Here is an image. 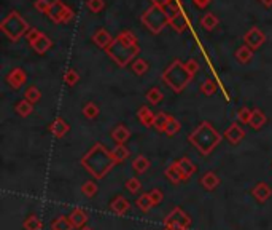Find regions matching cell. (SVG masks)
I'll return each instance as SVG.
<instances>
[{
	"label": "cell",
	"instance_id": "6da1fadb",
	"mask_svg": "<svg viewBox=\"0 0 272 230\" xmlns=\"http://www.w3.org/2000/svg\"><path fill=\"white\" fill-rule=\"evenodd\" d=\"M80 165L88 171L94 179H104L107 174L115 168V159L111 150H108L104 144L96 142L91 149L83 155Z\"/></svg>",
	"mask_w": 272,
	"mask_h": 230
},
{
	"label": "cell",
	"instance_id": "7a4b0ae2",
	"mask_svg": "<svg viewBox=\"0 0 272 230\" xmlns=\"http://www.w3.org/2000/svg\"><path fill=\"white\" fill-rule=\"evenodd\" d=\"M105 51L115 64L119 67H126L127 64H132L137 59L140 47L134 32L121 31Z\"/></svg>",
	"mask_w": 272,
	"mask_h": 230
},
{
	"label": "cell",
	"instance_id": "3957f363",
	"mask_svg": "<svg viewBox=\"0 0 272 230\" xmlns=\"http://www.w3.org/2000/svg\"><path fill=\"white\" fill-rule=\"evenodd\" d=\"M223 134L210 122H202L194 131L190 133L188 141L196 147L201 155H210L221 142Z\"/></svg>",
	"mask_w": 272,
	"mask_h": 230
},
{
	"label": "cell",
	"instance_id": "277c9868",
	"mask_svg": "<svg viewBox=\"0 0 272 230\" xmlns=\"http://www.w3.org/2000/svg\"><path fill=\"white\" fill-rule=\"evenodd\" d=\"M193 79L194 75L186 69L185 62H182L180 59L172 61L163 72V82L174 93H182L191 84Z\"/></svg>",
	"mask_w": 272,
	"mask_h": 230
},
{
	"label": "cell",
	"instance_id": "5b68a950",
	"mask_svg": "<svg viewBox=\"0 0 272 230\" xmlns=\"http://www.w3.org/2000/svg\"><path fill=\"white\" fill-rule=\"evenodd\" d=\"M29 29H31L29 23H27L18 12L8 13L2 20V23H0V31H2L12 42L20 40L23 35L27 34Z\"/></svg>",
	"mask_w": 272,
	"mask_h": 230
},
{
	"label": "cell",
	"instance_id": "8992f818",
	"mask_svg": "<svg viewBox=\"0 0 272 230\" xmlns=\"http://www.w3.org/2000/svg\"><path fill=\"white\" fill-rule=\"evenodd\" d=\"M140 21H142V24L153 34H161L164 27L169 26L164 8L156 7V5L150 7L148 10L140 16Z\"/></svg>",
	"mask_w": 272,
	"mask_h": 230
},
{
	"label": "cell",
	"instance_id": "52a82bcc",
	"mask_svg": "<svg viewBox=\"0 0 272 230\" xmlns=\"http://www.w3.org/2000/svg\"><path fill=\"white\" fill-rule=\"evenodd\" d=\"M164 227L177 228V230H188L191 227V217L183 208L177 206L164 217Z\"/></svg>",
	"mask_w": 272,
	"mask_h": 230
},
{
	"label": "cell",
	"instance_id": "ba28073f",
	"mask_svg": "<svg viewBox=\"0 0 272 230\" xmlns=\"http://www.w3.org/2000/svg\"><path fill=\"white\" fill-rule=\"evenodd\" d=\"M166 16H167V21H169V26L174 27V31L177 32H183L186 27H188V20H186L185 13L180 10V7H178L175 2L169 4L166 8Z\"/></svg>",
	"mask_w": 272,
	"mask_h": 230
},
{
	"label": "cell",
	"instance_id": "9c48e42d",
	"mask_svg": "<svg viewBox=\"0 0 272 230\" xmlns=\"http://www.w3.org/2000/svg\"><path fill=\"white\" fill-rule=\"evenodd\" d=\"M48 18L56 24L69 23L73 18V10L65 4H62L61 0H54V2L51 4L50 12H48Z\"/></svg>",
	"mask_w": 272,
	"mask_h": 230
},
{
	"label": "cell",
	"instance_id": "30bf717a",
	"mask_svg": "<svg viewBox=\"0 0 272 230\" xmlns=\"http://www.w3.org/2000/svg\"><path fill=\"white\" fill-rule=\"evenodd\" d=\"M243 40H245L247 47H250L253 51H255L261 47L262 43H264L266 35L262 34V31L258 29V27H251V29H248L245 32V35H243Z\"/></svg>",
	"mask_w": 272,
	"mask_h": 230
},
{
	"label": "cell",
	"instance_id": "8fae6325",
	"mask_svg": "<svg viewBox=\"0 0 272 230\" xmlns=\"http://www.w3.org/2000/svg\"><path fill=\"white\" fill-rule=\"evenodd\" d=\"M223 137L226 139L229 144L232 145H237L240 141H243V137H245V130L239 125V123H231L226 130L223 133Z\"/></svg>",
	"mask_w": 272,
	"mask_h": 230
},
{
	"label": "cell",
	"instance_id": "7c38bea8",
	"mask_svg": "<svg viewBox=\"0 0 272 230\" xmlns=\"http://www.w3.org/2000/svg\"><path fill=\"white\" fill-rule=\"evenodd\" d=\"M7 82L13 90H20L23 85H26L27 82V73L21 67H15L10 70V73L7 75Z\"/></svg>",
	"mask_w": 272,
	"mask_h": 230
},
{
	"label": "cell",
	"instance_id": "4fadbf2b",
	"mask_svg": "<svg viewBox=\"0 0 272 230\" xmlns=\"http://www.w3.org/2000/svg\"><path fill=\"white\" fill-rule=\"evenodd\" d=\"M251 195L255 197V200L259 201V203H266V201L272 197V187L269 184L261 181V182L255 184V187L251 189Z\"/></svg>",
	"mask_w": 272,
	"mask_h": 230
},
{
	"label": "cell",
	"instance_id": "5bb4252c",
	"mask_svg": "<svg viewBox=\"0 0 272 230\" xmlns=\"http://www.w3.org/2000/svg\"><path fill=\"white\" fill-rule=\"evenodd\" d=\"M50 131L54 137H58V139H61V137H64L65 134H67L70 131V125L64 120L62 117H56L53 123L50 125Z\"/></svg>",
	"mask_w": 272,
	"mask_h": 230
},
{
	"label": "cell",
	"instance_id": "9a60e30c",
	"mask_svg": "<svg viewBox=\"0 0 272 230\" xmlns=\"http://www.w3.org/2000/svg\"><path fill=\"white\" fill-rule=\"evenodd\" d=\"M69 219H70V222L73 225V228H83V227H86V222H88V213L84 209L81 208H73L70 211V214H69Z\"/></svg>",
	"mask_w": 272,
	"mask_h": 230
},
{
	"label": "cell",
	"instance_id": "2e32d148",
	"mask_svg": "<svg viewBox=\"0 0 272 230\" xmlns=\"http://www.w3.org/2000/svg\"><path fill=\"white\" fill-rule=\"evenodd\" d=\"M164 174H166V178L174 184V186H178V184L185 181L183 173L180 170V165H178V160L172 162L171 165H169V167L166 168V171H164Z\"/></svg>",
	"mask_w": 272,
	"mask_h": 230
},
{
	"label": "cell",
	"instance_id": "e0dca14e",
	"mask_svg": "<svg viewBox=\"0 0 272 230\" xmlns=\"http://www.w3.org/2000/svg\"><path fill=\"white\" fill-rule=\"evenodd\" d=\"M199 184H201V186H202L205 190L212 192V190H215V189H217V187L220 186V184H221V179H220V176H218L217 173L207 171V173H204L202 176H201Z\"/></svg>",
	"mask_w": 272,
	"mask_h": 230
},
{
	"label": "cell",
	"instance_id": "ac0fdd59",
	"mask_svg": "<svg viewBox=\"0 0 272 230\" xmlns=\"http://www.w3.org/2000/svg\"><path fill=\"white\" fill-rule=\"evenodd\" d=\"M110 209L113 211L115 214L118 216H124L127 211L130 209V203L129 200L123 195H116L113 200L110 201Z\"/></svg>",
	"mask_w": 272,
	"mask_h": 230
},
{
	"label": "cell",
	"instance_id": "d6986e66",
	"mask_svg": "<svg viewBox=\"0 0 272 230\" xmlns=\"http://www.w3.org/2000/svg\"><path fill=\"white\" fill-rule=\"evenodd\" d=\"M92 40H94V43L99 48L107 50L111 45V42H113V37L110 35V32L107 29H97L94 32V35H92Z\"/></svg>",
	"mask_w": 272,
	"mask_h": 230
},
{
	"label": "cell",
	"instance_id": "ffe728a7",
	"mask_svg": "<svg viewBox=\"0 0 272 230\" xmlns=\"http://www.w3.org/2000/svg\"><path fill=\"white\" fill-rule=\"evenodd\" d=\"M155 117H156V114H153L152 109H150L148 106H142V107L137 110L139 122L142 123L145 128H153V125H155Z\"/></svg>",
	"mask_w": 272,
	"mask_h": 230
},
{
	"label": "cell",
	"instance_id": "44dd1931",
	"mask_svg": "<svg viewBox=\"0 0 272 230\" xmlns=\"http://www.w3.org/2000/svg\"><path fill=\"white\" fill-rule=\"evenodd\" d=\"M31 47H32V50L37 54H45L46 51H48L53 47V42H51V39H50L48 35L42 32V35L39 37V39L31 43Z\"/></svg>",
	"mask_w": 272,
	"mask_h": 230
},
{
	"label": "cell",
	"instance_id": "7402d4cb",
	"mask_svg": "<svg viewBox=\"0 0 272 230\" xmlns=\"http://www.w3.org/2000/svg\"><path fill=\"white\" fill-rule=\"evenodd\" d=\"M111 139H113L116 144H124L126 141H129L130 137V130L126 125H116L113 128V131L110 133Z\"/></svg>",
	"mask_w": 272,
	"mask_h": 230
},
{
	"label": "cell",
	"instance_id": "603a6c76",
	"mask_svg": "<svg viewBox=\"0 0 272 230\" xmlns=\"http://www.w3.org/2000/svg\"><path fill=\"white\" fill-rule=\"evenodd\" d=\"M267 122V117L266 114L262 112L261 109H253V112H251V118H250V122L248 125L253 128V130H261L262 126H264V123Z\"/></svg>",
	"mask_w": 272,
	"mask_h": 230
},
{
	"label": "cell",
	"instance_id": "cb8c5ba5",
	"mask_svg": "<svg viewBox=\"0 0 272 230\" xmlns=\"http://www.w3.org/2000/svg\"><path fill=\"white\" fill-rule=\"evenodd\" d=\"M178 165H180V170L183 173L185 181H188L191 176H194L196 171H198V167H196V165L188 157H182L180 160H178Z\"/></svg>",
	"mask_w": 272,
	"mask_h": 230
},
{
	"label": "cell",
	"instance_id": "d4e9b609",
	"mask_svg": "<svg viewBox=\"0 0 272 230\" xmlns=\"http://www.w3.org/2000/svg\"><path fill=\"white\" fill-rule=\"evenodd\" d=\"M15 110L20 117L26 118V117H29L34 112V104H31L29 101H26V99H21V101H18V103H16Z\"/></svg>",
	"mask_w": 272,
	"mask_h": 230
},
{
	"label": "cell",
	"instance_id": "484cf974",
	"mask_svg": "<svg viewBox=\"0 0 272 230\" xmlns=\"http://www.w3.org/2000/svg\"><path fill=\"white\" fill-rule=\"evenodd\" d=\"M234 56H236L237 62L247 64V62H250L251 58H253V50H251L250 47H247V45H243V47H239V48L236 50Z\"/></svg>",
	"mask_w": 272,
	"mask_h": 230
},
{
	"label": "cell",
	"instance_id": "4316f807",
	"mask_svg": "<svg viewBox=\"0 0 272 230\" xmlns=\"http://www.w3.org/2000/svg\"><path fill=\"white\" fill-rule=\"evenodd\" d=\"M23 227H24V230H42L43 222L37 214H29L24 219Z\"/></svg>",
	"mask_w": 272,
	"mask_h": 230
},
{
	"label": "cell",
	"instance_id": "83f0119b",
	"mask_svg": "<svg viewBox=\"0 0 272 230\" xmlns=\"http://www.w3.org/2000/svg\"><path fill=\"white\" fill-rule=\"evenodd\" d=\"M148 168H150V160L145 157V155H139V157L134 159V162H132V170H134L137 174L147 173Z\"/></svg>",
	"mask_w": 272,
	"mask_h": 230
},
{
	"label": "cell",
	"instance_id": "f1b7e54d",
	"mask_svg": "<svg viewBox=\"0 0 272 230\" xmlns=\"http://www.w3.org/2000/svg\"><path fill=\"white\" fill-rule=\"evenodd\" d=\"M51 230H73L69 216H59L51 222Z\"/></svg>",
	"mask_w": 272,
	"mask_h": 230
},
{
	"label": "cell",
	"instance_id": "f546056e",
	"mask_svg": "<svg viewBox=\"0 0 272 230\" xmlns=\"http://www.w3.org/2000/svg\"><path fill=\"white\" fill-rule=\"evenodd\" d=\"M111 154H113V159L116 163H123L124 160L129 159V149L124 145V144H116V147H113V150H111Z\"/></svg>",
	"mask_w": 272,
	"mask_h": 230
},
{
	"label": "cell",
	"instance_id": "4dcf8cb0",
	"mask_svg": "<svg viewBox=\"0 0 272 230\" xmlns=\"http://www.w3.org/2000/svg\"><path fill=\"white\" fill-rule=\"evenodd\" d=\"M218 23H220V20L213 13H205L202 16V20H201V26L204 27L205 31H213L215 27L218 26Z\"/></svg>",
	"mask_w": 272,
	"mask_h": 230
},
{
	"label": "cell",
	"instance_id": "1f68e13d",
	"mask_svg": "<svg viewBox=\"0 0 272 230\" xmlns=\"http://www.w3.org/2000/svg\"><path fill=\"white\" fill-rule=\"evenodd\" d=\"M135 205H137V208L140 211H142V213H148V211L153 208V201H152V198H150L148 192H147V194H142L140 197H137Z\"/></svg>",
	"mask_w": 272,
	"mask_h": 230
},
{
	"label": "cell",
	"instance_id": "d6a6232c",
	"mask_svg": "<svg viewBox=\"0 0 272 230\" xmlns=\"http://www.w3.org/2000/svg\"><path fill=\"white\" fill-rule=\"evenodd\" d=\"M132 72L135 73V75H139V77H142V75H145V73L148 72V67H150V64H148V61H145L144 58H137L132 64Z\"/></svg>",
	"mask_w": 272,
	"mask_h": 230
},
{
	"label": "cell",
	"instance_id": "836d02e7",
	"mask_svg": "<svg viewBox=\"0 0 272 230\" xmlns=\"http://www.w3.org/2000/svg\"><path fill=\"white\" fill-rule=\"evenodd\" d=\"M97 192H99V187L94 181H86L81 186V194L86 198H94L97 195Z\"/></svg>",
	"mask_w": 272,
	"mask_h": 230
},
{
	"label": "cell",
	"instance_id": "e575fe53",
	"mask_svg": "<svg viewBox=\"0 0 272 230\" xmlns=\"http://www.w3.org/2000/svg\"><path fill=\"white\" fill-rule=\"evenodd\" d=\"M169 117L171 115H167L166 112H158L156 117H155V125L153 128L156 131L159 133H166V126H167V122H169Z\"/></svg>",
	"mask_w": 272,
	"mask_h": 230
},
{
	"label": "cell",
	"instance_id": "d590c367",
	"mask_svg": "<svg viewBox=\"0 0 272 230\" xmlns=\"http://www.w3.org/2000/svg\"><path fill=\"white\" fill-rule=\"evenodd\" d=\"M24 99L29 101L31 104H37L42 99V91L37 87H29L24 91Z\"/></svg>",
	"mask_w": 272,
	"mask_h": 230
},
{
	"label": "cell",
	"instance_id": "8d00e7d4",
	"mask_svg": "<svg viewBox=\"0 0 272 230\" xmlns=\"http://www.w3.org/2000/svg\"><path fill=\"white\" fill-rule=\"evenodd\" d=\"M163 98H164L163 91L159 90V88H156V87L150 88V90L147 91V101H148L150 104H153V106H156V104L161 103Z\"/></svg>",
	"mask_w": 272,
	"mask_h": 230
},
{
	"label": "cell",
	"instance_id": "74e56055",
	"mask_svg": "<svg viewBox=\"0 0 272 230\" xmlns=\"http://www.w3.org/2000/svg\"><path fill=\"white\" fill-rule=\"evenodd\" d=\"M182 130V123L177 120L175 117H169V122H167V126H166V134L167 136H175L178 134Z\"/></svg>",
	"mask_w": 272,
	"mask_h": 230
},
{
	"label": "cell",
	"instance_id": "f35d334b",
	"mask_svg": "<svg viewBox=\"0 0 272 230\" xmlns=\"http://www.w3.org/2000/svg\"><path fill=\"white\" fill-rule=\"evenodd\" d=\"M99 112H100L99 106L94 104V103H86L83 106V115L86 118H89V120H94V118H97Z\"/></svg>",
	"mask_w": 272,
	"mask_h": 230
},
{
	"label": "cell",
	"instance_id": "ab89813d",
	"mask_svg": "<svg viewBox=\"0 0 272 230\" xmlns=\"http://www.w3.org/2000/svg\"><path fill=\"white\" fill-rule=\"evenodd\" d=\"M124 187L126 190L129 192V194H132V195H137L140 190H142V182H140V179L137 178H129L124 184Z\"/></svg>",
	"mask_w": 272,
	"mask_h": 230
},
{
	"label": "cell",
	"instance_id": "60d3db41",
	"mask_svg": "<svg viewBox=\"0 0 272 230\" xmlns=\"http://www.w3.org/2000/svg\"><path fill=\"white\" fill-rule=\"evenodd\" d=\"M78 80H80V73L75 70V69H69L67 72H65V75H64V82H65V85H69V87H75L78 84Z\"/></svg>",
	"mask_w": 272,
	"mask_h": 230
},
{
	"label": "cell",
	"instance_id": "b9f144b4",
	"mask_svg": "<svg viewBox=\"0 0 272 230\" xmlns=\"http://www.w3.org/2000/svg\"><path fill=\"white\" fill-rule=\"evenodd\" d=\"M201 91L205 96H212V95H215V91H217V87H215V84L210 79H207L201 84Z\"/></svg>",
	"mask_w": 272,
	"mask_h": 230
},
{
	"label": "cell",
	"instance_id": "7bdbcfd3",
	"mask_svg": "<svg viewBox=\"0 0 272 230\" xmlns=\"http://www.w3.org/2000/svg\"><path fill=\"white\" fill-rule=\"evenodd\" d=\"M88 10L91 13H100L105 8V2L104 0H88Z\"/></svg>",
	"mask_w": 272,
	"mask_h": 230
},
{
	"label": "cell",
	"instance_id": "ee69618b",
	"mask_svg": "<svg viewBox=\"0 0 272 230\" xmlns=\"http://www.w3.org/2000/svg\"><path fill=\"white\" fill-rule=\"evenodd\" d=\"M51 0H35L34 2V7H35V10H39L40 13H45V15H48L50 12V8H51Z\"/></svg>",
	"mask_w": 272,
	"mask_h": 230
},
{
	"label": "cell",
	"instance_id": "f6af8a7d",
	"mask_svg": "<svg viewBox=\"0 0 272 230\" xmlns=\"http://www.w3.org/2000/svg\"><path fill=\"white\" fill-rule=\"evenodd\" d=\"M251 112H253V110L248 109V107H240L237 110V120L240 123H248L250 118H251Z\"/></svg>",
	"mask_w": 272,
	"mask_h": 230
},
{
	"label": "cell",
	"instance_id": "bcb514c9",
	"mask_svg": "<svg viewBox=\"0 0 272 230\" xmlns=\"http://www.w3.org/2000/svg\"><path fill=\"white\" fill-rule=\"evenodd\" d=\"M148 195H150V198H152V201H153V206H158L164 200V194H163L161 189H152V190L148 192Z\"/></svg>",
	"mask_w": 272,
	"mask_h": 230
},
{
	"label": "cell",
	"instance_id": "7dc6e473",
	"mask_svg": "<svg viewBox=\"0 0 272 230\" xmlns=\"http://www.w3.org/2000/svg\"><path fill=\"white\" fill-rule=\"evenodd\" d=\"M40 35H42V31H39L37 27H31V29L27 31V34H26V39L29 43H32V42H35L37 39H39Z\"/></svg>",
	"mask_w": 272,
	"mask_h": 230
},
{
	"label": "cell",
	"instance_id": "c3c4849f",
	"mask_svg": "<svg viewBox=\"0 0 272 230\" xmlns=\"http://www.w3.org/2000/svg\"><path fill=\"white\" fill-rule=\"evenodd\" d=\"M185 66H186V69H188L193 75H196V73H198V70H199V64H198V61L196 59H188L185 62Z\"/></svg>",
	"mask_w": 272,
	"mask_h": 230
},
{
	"label": "cell",
	"instance_id": "681fc988",
	"mask_svg": "<svg viewBox=\"0 0 272 230\" xmlns=\"http://www.w3.org/2000/svg\"><path fill=\"white\" fill-rule=\"evenodd\" d=\"M174 0H152V5H156V7H161V8H166L169 4H172Z\"/></svg>",
	"mask_w": 272,
	"mask_h": 230
},
{
	"label": "cell",
	"instance_id": "f907efd6",
	"mask_svg": "<svg viewBox=\"0 0 272 230\" xmlns=\"http://www.w3.org/2000/svg\"><path fill=\"white\" fill-rule=\"evenodd\" d=\"M193 2L198 5L199 8H205V7L210 4V0H193Z\"/></svg>",
	"mask_w": 272,
	"mask_h": 230
},
{
	"label": "cell",
	"instance_id": "816d5d0a",
	"mask_svg": "<svg viewBox=\"0 0 272 230\" xmlns=\"http://www.w3.org/2000/svg\"><path fill=\"white\" fill-rule=\"evenodd\" d=\"M261 4H264L266 7H270L272 5V0H259Z\"/></svg>",
	"mask_w": 272,
	"mask_h": 230
},
{
	"label": "cell",
	"instance_id": "f5cc1de1",
	"mask_svg": "<svg viewBox=\"0 0 272 230\" xmlns=\"http://www.w3.org/2000/svg\"><path fill=\"white\" fill-rule=\"evenodd\" d=\"M80 230H94V228H92V227H88V225H86V227H83V228H80Z\"/></svg>",
	"mask_w": 272,
	"mask_h": 230
},
{
	"label": "cell",
	"instance_id": "db71d44e",
	"mask_svg": "<svg viewBox=\"0 0 272 230\" xmlns=\"http://www.w3.org/2000/svg\"><path fill=\"white\" fill-rule=\"evenodd\" d=\"M164 230H177V228H169V227H164Z\"/></svg>",
	"mask_w": 272,
	"mask_h": 230
}]
</instances>
